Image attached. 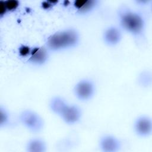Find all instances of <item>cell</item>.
Masks as SVG:
<instances>
[{"mask_svg": "<svg viewBox=\"0 0 152 152\" xmlns=\"http://www.w3.org/2000/svg\"><path fill=\"white\" fill-rule=\"evenodd\" d=\"M78 40V36L73 30H64L50 36L48 40V46L53 50L74 46Z\"/></svg>", "mask_w": 152, "mask_h": 152, "instance_id": "obj_1", "label": "cell"}, {"mask_svg": "<svg viewBox=\"0 0 152 152\" xmlns=\"http://www.w3.org/2000/svg\"><path fill=\"white\" fill-rule=\"evenodd\" d=\"M121 23L124 28L134 34L140 33L144 27L142 18L137 14L129 11L121 13Z\"/></svg>", "mask_w": 152, "mask_h": 152, "instance_id": "obj_2", "label": "cell"}, {"mask_svg": "<svg viewBox=\"0 0 152 152\" xmlns=\"http://www.w3.org/2000/svg\"><path fill=\"white\" fill-rule=\"evenodd\" d=\"M20 119L27 128L33 132H39L43 128V124L42 118L31 110L23 111L20 115Z\"/></svg>", "mask_w": 152, "mask_h": 152, "instance_id": "obj_3", "label": "cell"}, {"mask_svg": "<svg viewBox=\"0 0 152 152\" xmlns=\"http://www.w3.org/2000/svg\"><path fill=\"white\" fill-rule=\"evenodd\" d=\"M94 86L87 80L80 81L75 86V92L77 97L81 100L90 99L94 93Z\"/></svg>", "mask_w": 152, "mask_h": 152, "instance_id": "obj_4", "label": "cell"}, {"mask_svg": "<svg viewBox=\"0 0 152 152\" xmlns=\"http://www.w3.org/2000/svg\"><path fill=\"white\" fill-rule=\"evenodd\" d=\"M135 129L137 134L141 136H147L151 132L152 124L151 119L145 116L137 119L135 124Z\"/></svg>", "mask_w": 152, "mask_h": 152, "instance_id": "obj_5", "label": "cell"}, {"mask_svg": "<svg viewBox=\"0 0 152 152\" xmlns=\"http://www.w3.org/2000/svg\"><path fill=\"white\" fill-rule=\"evenodd\" d=\"M61 115L66 122L74 124L80 118L81 110L76 106L67 105Z\"/></svg>", "mask_w": 152, "mask_h": 152, "instance_id": "obj_6", "label": "cell"}, {"mask_svg": "<svg viewBox=\"0 0 152 152\" xmlns=\"http://www.w3.org/2000/svg\"><path fill=\"white\" fill-rule=\"evenodd\" d=\"M100 145L103 151L114 152L119 150L120 143L118 139L110 135L103 137L100 141Z\"/></svg>", "mask_w": 152, "mask_h": 152, "instance_id": "obj_7", "label": "cell"}, {"mask_svg": "<svg viewBox=\"0 0 152 152\" xmlns=\"http://www.w3.org/2000/svg\"><path fill=\"white\" fill-rule=\"evenodd\" d=\"M104 39L105 42L109 45H116L119 42L121 39V34L117 28L114 27H110L105 31Z\"/></svg>", "mask_w": 152, "mask_h": 152, "instance_id": "obj_8", "label": "cell"}, {"mask_svg": "<svg viewBox=\"0 0 152 152\" xmlns=\"http://www.w3.org/2000/svg\"><path fill=\"white\" fill-rule=\"evenodd\" d=\"M31 60L36 64H42L48 58L47 51L42 48H36L31 51Z\"/></svg>", "mask_w": 152, "mask_h": 152, "instance_id": "obj_9", "label": "cell"}, {"mask_svg": "<svg viewBox=\"0 0 152 152\" xmlns=\"http://www.w3.org/2000/svg\"><path fill=\"white\" fill-rule=\"evenodd\" d=\"M27 150L30 152H43L46 150L45 142L40 139H32L27 144Z\"/></svg>", "mask_w": 152, "mask_h": 152, "instance_id": "obj_10", "label": "cell"}, {"mask_svg": "<svg viewBox=\"0 0 152 152\" xmlns=\"http://www.w3.org/2000/svg\"><path fill=\"white\" fill-rule=\"evenodd\" d=\"M67 105L66 102L60 97H55L52 99L50 104L52 110L59 115H61Z\"/></svg>", "mask_w": 152, "mask_h": 152, "instance_id": "obj_11", "label": "cell"}, {"mask_svg": "<svg viewBox=\"0 0 152 152\" xmlns=\"http://www.w3.org/2000/svg\"><path fill=\"white\" fill-rule=\"evenodd\" d=\"M5 4L6 6L7 10H12L15 9L18 7V2L17 1H8L5 2Z\"/></svg>", "mask_w": 152, "mask_h": 152, "instance_id": "obj_12", "label": "cell"}, {"mask_svg": "<svg viewBox=\"0 0 152 152\" xmlns=\"http://www.w3.org/2000/svg\"><path fill=\"white\" fill-rule=\"evenodd\" d=\"M94 1H86L83 7L80 9V11L82 12H86L89 10L91 9L94 5Z\"/></svg>", "mask_w": 152, "mask_h": 152, "instance_id": "obj_13", "label": "cell"}, {"mask_svg": "<svg viewBox=\"0 0 152 152\" xmlns=\"http://www.w3.org/2000/svg\"><path fill=\"white\" fill-rule=\"evenodd\" d=\"M19 52L22 56H26L29 54V53H31V50L28 46H23L20 48Z\"/></svg>", "mask_w": 152, "mask_h": 152, "instance_id": "obj_14", "label": "cell"}, {"mask_svg": "<svg viewBox=\"0 0 152 152\" xmlns=\"http://www.w3.org/2000/svg\"><path fill=\"white\" fill-rule=\"evenodd\" d=\"M7 115L5 112H3V110H1V124H3L6 122L7 120Z\"/></svg>", "mask_w": 152, "mask_h": 152, "instance_id": "obj_15", "label": "cell"}, {"mask_svg": "<svg viewBox=\"0 0 152 152\" xmlns=\"http://www.w3.org/2000/svg\"><path fill=\"white\" fill-rule=\"evenodd\" d=\"M6 10H7V8H6L5 2L1 1L0 2V14L1 15L4 14L6 12Z\"/></svg>", "mask_w": 152, "mask_h": 152, "instance_id": "obj_16", "label": "cell"}, {"mask_svg": "<svg viewBox=\"0 0 152 152\" xmlns=\"http://www.w3.org/2000/svg\"><path fill=\"white\" fill-rule=\"evenodd\" d=\"M43 6V7H44L45 8H48L50 6V5L49 4L48 2H44Z\"/></svg>", "mask_w": 152, "mask_h": 152, "instance_id": "obj_17", "label": "cell"}]
</instances>
